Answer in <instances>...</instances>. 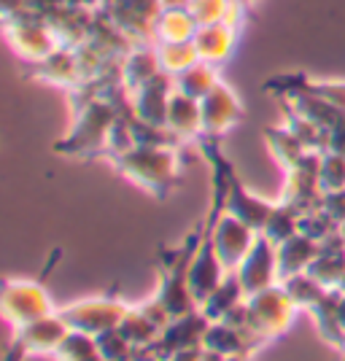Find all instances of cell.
<instances>
[{"label": "cell", "instance_id": "cell-1", "mask_svg": "<svg viewBox=\"0 0 345 361\" xmlns=\"http://www.w3.org/2000/svg\"><path fill=\"white\" fill-rule=\"evenodd\" d=\"M111 165L121 178L135 183L154 200H167L181 180V154L176 146L135 143L133 149L114 157Z\"/></svg>", "mask_w": 345, "mask_h": 361}, {"label": "cell", "instance_id": "cell-2", "mask_svg": "<svg viewBox=\"0 0 345 361\" xmlns=\"http://www.w3.org/2000/svg\"><path fill=\"white\" fill-rule=\"evenodd\" d=\"M200 238H202V221L186 235V240L181 243L178 248H173V251L162 248V254H159V262H157L159 283H157L154 297L165 305L170 318L186 316V313L197 310V302L189 288V267L195 262Z\"/></svg>", "mask_w": 345, "mask_h": 361}, {"label": "cell", "instance_id": "cell-3", "mask_svg": "<svg viewBox=\"0 0 345 361\" xmlns=\"http://www.w3.org/2000/svg\"><path fill=\"white\" fill-rule=\"evenodd\" d=\"M246 313H248V324L246 329L259 340V345L265 348L267 343L284 337L286 331L294 326L300 307L289 297L284 283L272 288H265L254 297H246Z\"/></svg>", "mask_w": 345, "mask_h": 361}, {"label": "cell", "instance_id": "cell-4", "mask_svg": "<svg viewBox=\"0 0 345 361\" xmlns=\"http://www.w3.org/2000/svg\"><path fill=\"white\" fill-rule=\"evenodd\" d=\"M127 310H130V305L114 288V291H105V294H97V297H84V300L71 302V305L60 307L57 313L62 316V321L68 324L71 331L100 337L105 331L119 329Z\"/></svg>", "mask_w": 345, "mask_h": 361}, {"label": "cell", "instance_id": "cell-5", "mask_svg": "<svg viewBox=\"0 0 345 361\" xmlns=\"http://www.w3.org/2000/svg\"><path fill=\"white\" fill-rule=\"evenodd\" d=\"M3 30H6V41L11 46V51L28 65L44 62L60 46V38H57L54 27L49 25V19L35 11L6 19Z\"/></svg>", "mask_w": 345, "mask_h": 361}, {"label": "cell", "instance_id": "cell-6", "mask_svg": "<svg viewBox=\"0 0 345 361\" xmlns=\"http://www.w3.org/2000/svg\"><path fill=\"white\" fill-rule=\"evenodd\" d=\"M0 310L14 329L57 313L44 281H30V278H6L0 294Z\"/></svg>", "mask_w": 345, "mask_h": 361}, {"label": "cell", "instance_id": "cell-7", "mask_svg": "<svg viewBox=\"0 0 345 361\" xmlns=\"http://www.w3.org/2000/svg\"><path fill=\"white\" fill-rule=\"evenodd\" d=\"M71 334L68 324L60 313H52L46 318H38L32 324L16 326L11 343L6 348V361H28L35 356H52L60 350L65 337Z\"/></svg>", "mask_w": 345, "mask_h": 361}, {"label": "cell", "instance_id": "cell-8", "mask_svg": "<svg viewBox=\"0 0 345 361\" xmlns=\"http://www.w3.org/2000/svg\"><path fill=\"white\" fill-rule=\"evenodd\" d=\"M162 8V0H103L97 14L119 27L133 44H154V22Z\"/></svg>", "mask_w": 345, "mask_h": 361}, {"label": "cell", "instance_id": "cell-9", "mask_svg": "<svg viewBox=\"0 0 345 361\" xmlns=\"http://www.w3.org/2000/svg\"><path fill=\"white\" fill-rule=\"evenodd\" d=\"M318 162H321V151H308L291 170H286V180L281 195H278V202L294 208L300 216L321 208L324 192L318 183Z\"/></svg>", "mask_w": 345, "mask_h": 361}, {"label": "cell", "instance_id": "cell-10", "mask_svg": "<svg viewBox=\"0 0 345 361\" xmlns=\"http://www.w3.org/2000/svg\"><path fill=\"white\" fill-rule=\"evenodd\" d=\"M208 326H210V321L202 316V310H200V307L192 310V313H186V316L173 318L165 329H162L159 340H157L154 345L146 348V350H138V359L165 361V359H170L173 353H181V350L202 348V337H205Z\"/></svg>", "mask_w": 345, "mask_h": 361}, {"label": "cell", "instance_id": "cell-11", "mask_svg": "<svg viewBox=\"0 0 345 361\" xmlns=\"http://www.w3.org/2000/svg\"><path fill=\"white\" fill-rule=\"evenodd\" d=\"M200 114H202V137L222 140L226 133H232L246 116L238 92L226 81H219L213 90L200 100Z\"/></svg>", "mask_w": 345, "mask_h": 361}, {"label": "cell", "instance_id": "cell-12", "mask_svg": "<svg viewBox=\"0 0 345 361\" xmlns=\"http://www.w3.org/2000/svg\"><path fill=\"white\" fill-rule=\"evenodd\" d=\"M235 275L241 281L246 297H254L265 288L278 286L281 283V278H278V245L267 240L265 235H259L251 245V251L238 264Z\"/></svg>", "mask_w": 345, "mask_h": 361}, {"label": "cell", "instance_id": "cell-13", "mask_svg": "<svg viewBox=\"0 0 345 361\" xmlns=\"http://www.w3.org/2000/svg\"><path fill=\"white\" fill-rule=\"evenodd\" d=\"M226 213H232L235 219H241L243 224H248L254 232L262 235V229L270 219L275 202L265 200V197L254 195L243 178L235 173V167L229 165V173H226V200H224Z\"/></svg>", "mask_w": 345, "mask_h": 361}, {"label": "cell", "instance_id": "cell-14", "mask_svg": "<svg viewBox=\"0 0 345 361\" xmlns=\"http://www.w3.org/2000/svg\"><path fill=\"white\" fill-rule=\"evenodd\" d=\"M256 238H259V232H254L248 224H243L241 219H235L224 208V213L216 221V229H213V243H216V254H219L226 272L238 270V264L251 251Z\"/></svg>", "mask_w": 345, "mask_h": 361}, {"label": "cell", "instance_id": "cell-15", "mask_svg": "<svg viewBox=\"0 0 345 361\" xmlns=\"http://www.w3.org/2000/svg\"><path fill=\"white\" fill-rule=\"evenodd\" d=\"M265 92H275L278 97H284L289 92H308L345 114V78H313L308 73L275 75L265 84Z\"/></svg>", "mask_w": 345, "mask_h": 361}, {"label": "cell", "instance_id": "cell-16", "mask_svg": "<svg viewBox=\"0 0 345 361\" xmlns=\"http://www.w3.org/2000/svg\"><path fill=\"white\" fill-rule=\"evenodd\" d=\"M170 94H173V78L159 73L146 87L130 92V111L133 119L154 124V127H165L167 106H170Z\"/></svg>", "mask_w": 345, "mask_h": 361}, {"label": "cell", "instance_id": "cell-17", "mask_svg": "<svg viewBox=\"0 0 345 361\" xmlns=\"http://www.w3.org/2000/svg\"><path fill=\"white\" fill-rule=\"evenodd\" d=\"M30 78L57 87V90L71 92L75 87H81V71H78V57H75L73 46H57L44 62L30 65Z\"/></svg>", "mask_w": 345, "mask_h": 361}, {"label": "cell", "instance_id": "cell-18", "mask_svg": "<svg viewBox=\"0 0 345 361\" xmlns=\"http://www.w3.org/2000/svg\"><path fill=\"white\" fill-rule=\"evenodd\" d=\"M238 38L241 30H235L226 22H216V25H200L195 35V49L202 62H210L216 68H224L232 60L235 49H238Z\"/></svg>", "mask_w": 345, "mask_h": 361}, {"label": "cell", "instance_id": "cell-19", "mask_svg": "<svg viewBox=\"0 0 345 361\" xmlns=\"http://www.w3.org/2000/svg\"><path fill=\"white\" fill-rule=\"evenodd\" d=\"M165 127L178 146H183V143H197V140L202 137L200 100H192V97H186V94H181V92L173 90L170 106H167Z\"/></svg>", "mask_w": 345, "mask_h": 361}, {"label": "cell", "instance_id": "cell-20", "mask_svg": "<svg viewBox=\"0 0 345 361\" xmlns=\"http://www.w3.org/2000/svg\"><path fill=\"white\" fill-rule=\"evenodd\" d=\"M159 73H162V65L154 44H135L119 62V78L127 92L146 87Z\"/></svg>", "mask_w": 345, "mask_h": 361}, {"label": "cell", "instance_id": "cell-21", "mask_svg": "<svg viewBox=\"0 0 345 361\" xmlns=\"http://www.w3.org/2000/svg\"><path fill=\"white\" fill-rule=\"evenodd\" d=\"M202 348L222 353V356H254L262 345L248 329L232 326L224 321H213L202 337Z\"/></svg>", "mask_w": 345, "mask_h": 361}, {"label": "cell", "instance_id": "cell-22", "mask_svg": "<svg viewBox=\"0 0 345 361\" xmlns=\"http://www.w3.org/2000/svg\"><path fill=\"white\" fill-rule=\"evenodd\" d=\"M318 251H321V243L313 240L305 232H297L289 240L278 243V278H281V283L286 278H294L300 272L310 270Z\"/></svg>", "mask_w": 345, "mask_h": 361}, {"label": "cell", "instance_id": "cell-23", "mask_svg": "<svg viewBox=\"0 0 345 361\" xmlns=\"http://www.w3.org/2000/svg\"><path fill=\"white\" fill-rule=\"evenodd\" d=\"M195 16L186 11V6H165L162 14L154 22V44H186L197 35Z\"/></svg>", "mask_w": 345, "mask_h": 361}, {"label": "cell", "instance_id": "cell-24", "mask_svg": "<svg viewBox=\"0 0 345 361\" xmlns=\"http://www.w3.org/2000/svg\"><path fill=\"white\" fill-rule=\"evenodd\" d=\"M241 302H246V291H243L241 281H238L235 272H226L224 281L210 291L208 300L200 305V310L213 324V321H222L224 316H229Z\"/></svg>", "mask_w": 345, "mask_h": 361}, {"label": "cell", "instance_id": "cell-25", "mask_svg": "<svg viewBox=\"0 0 345 361\" xmlns=\"http://www.w3.org/2000/svg\"><path fill=\"white\" fill-rule=\"evenodd\" d=\"M119 331L130 340V345L135 348V350H146V348H151L159 340L162 326H159L140 305H130L127 316H124V321L119 324Z\"/></svg>", "mask_w": 345, "mask_h": 361}, {"label": "cell", "instance_id": "cell-26", "mask_svg": "<svg viewBox=\"0 0 345 361\" xmlns=\"http://www.w3.org/2000/svg\"><path fill=\"white\" fill-rule=\"evenodd\" d=\"M219 71H222V68L200 60L197 65H192L189 71H183V73H178L173 78V90L181 92V94H186V97H192V100H202V97L222 81V73H219Z\"/></svg>", "mask_w": 345, "mask_h": 361}, {"label": "cell", "instance_id": "cell-27", "mask_svg": "<svg viewBox=\"0 0 345 361\" xmlns=\"http://www.w3.org/2000/svg\"><path fill=\"white\" fill-rule=\"evenodd\" d=\"M265 143H267V151H270V157L275 159V165L281 167L284 173L291 170L308 154V149L302 146V140H297V137L291 135L284 124L265 127Z\"/></svg>", "mask_w": 345, "mask_h": 361}, {"label": "cell", "instance_id": "cell-28", "mask_svg": "<svg viewBox=\"0 0 345 361\" xmlns=\"http://www.w3.org/2000/svg\"><path fill=\"white\" fill-rule=\"evenodd\" d=\"M313 318L315 329H318V337L327 343L334 350H343V337L345 331L340 329V321H337V291H327L321 302L315 305L313 310L308 313Z\"/></svg>", "mask_w": 345, "mask_h": 361}, {"label": "cell", "instance_id": "cell-29", "mask_svg": "<svg viewBox=\"0 0 345 361\" xmlns=\"http://www.w3.org/2000/svg\"><path fill=\"white\" fill-rule=\"evenodd\" d=\"M154 46H157V54H159L162 73L170 75V78H176L178 73L189 71L192 65L200 62L195 41H186V44H154Z\"/></svg>", "mask_w": 345, "mask_h": 361}, {"label": "cell", "instance_id": "cell-30", "mask_svg": "<svg viewBox=\"0 0 345 361\" xmlns=\"http://www.w3.org/2000/svg\"><path fill=\"white\" fill-rule=\"evenodd\" d=\"M284 288L289 291V297L294 300V305H297L300 310H305V313H310L315 305L321 302V297L329 291V288L321 286L310 272H300V275H294V278H286Z\"/></svg>", "mask_w": 345, "mask_h": 361}, {"label": "cell", "instance_id": "cell-31", "mask_svg": "<svg viewBox=\"0 0 345 361\" xmlns=\"http://www.w3.org/2000/svg\"><path fill=\"white\" fill-rule=\"evenodd\" d=\"M300 221H302V216L294 211V208H289L284 202H275V208H272L270 219H267V224L262 229V235L278 245V243L289 240L291 235L300 232Z\"/></svg>", "mask_w": 345, "mask_h": 361}, {"label": "cell", "instance_id": "cell-32", "mask_svg": "<svg viewBox=\"0 0 345 361\" xmlns=\"http://www.w3.org/2000/svg\"><path fill=\"white\" fill-rule=\"evenodd\" d=\"M57 361H105L97 345V337L92 334H81V331H71L65 337V343L60 345V350L54 353Z\"/></svg>", "mask_w": 345, "mask_h": 361}, {"label": "cell", "instance_id": "cell-33", "mask_svg": "<svg viewBox=\"0 0 345 361\" xmlns=\"http://www.w3.org/2000/svg\"><path fill=\"white\" fill-rule=\"evenodd\" d=\"M318 183H321V192H324V195L345 189V157L343 154L321 151V162H318Z\"/></svg>", "mask_w": 345, "mask_h": 361}, {"label": "cell", "instance_id": "cell-34", "mask_svg": "<svg viewBox=\"0 0 345 361\" xmlns=\"http://www.w3.org/2000/svg\"><path fill=\"white\" fill-rule=\"evenodd\" d=\"M97 345L105 361H133L138 359V350L130 345V340L119 329H111L97 337Z\"/></svg>", "mask_w": 345, "mask_h": 361}, {"label": "cell", "instance_id": "cell-35", "mask_svg": "<svg viewBox=\"0 0 345 361\" xmlns=\"http://www.w3.org/2000/svg\"><path fill=\"white\" fill-rule=\"evenodd\" d=\"M232 0H186V11L195 16L197 25H216L224 22Z\"/></svg>", "mask_w": 345, "mask_h": 361}, {"label": "cell", "instance_id": "cell-36", "mask_svg": "<svg viewBox=\"0 0 345 361\" xmlns=\"http://www.w3.org/2000/svg\"><path fill=\"white\" fill-rule=\"evenodd\" d=\"M324 151L343 154L345 157V114H340V116L324 130Z\"/></svg>", "mask_w": 345, "mask_h": 361}, {"label": "cell", "instance_id": "cell-37", "mask_svg": "<svg viewBox=\"0 0 345 361\" xmlns=\"http://www.w3.org/2000/svg\"><path fill=\"white\" fill-rule=\"evenodd\" d=\"M321 208L329 213L337 224H343V221H345V189L324 195V200H321Z\"/></svg>", "mask_w": 345, "mask_h": 361}, {"label": "cell", "instance_id": "cell-38", "mask_svg": "<svg viewBox=\"0 0 345 361\" xmlns=\"http://www.w3.org/2000/svg\"><path fill=\"white\" fill-rule=\"evenodd\" d=\"M165 361H202V348H192V350H181V353H173L170 359Z\"/></svg>", "mask_w": 345, "mask_h": 361}, {"label": "cell", "instance_id": "cell-39", "mask_svg": "<svg viewBox=\"0 0 345 361\" xmlns=\"http://www.w3.org/2000/svg\"><path fill=\"white\" fill-rule=\"evenodd\" d=\"M337 321H340V329L345 331V294L337 291Z\"/></svg>", "mask_w": 345, "mask_h": 361}, {"label": "cell", "instance_id": "cell-40", "mask_svg": "<svg viewBox=\"0 0 345 361\" xmlns=\"http://www.w3.org/2000/svg\"><path fill=\"white\" fill-rule=\"evenodd\" d=\"M232 3H241V6H246V8L251 11V8H254V3H256V0H232Z\"/></svg>", "mask_w": 345, "mask_h": 361}, {"label": "cell", "instance_id": "cell-41", "mask_svg": "<svg viewBox=\"0 0 345 361\" xmlns=\"http://www.w3.org/2000/svg\"><path fill=\"white\" fill-rule=\"evenodd\" d=\"M165 6H186V0H162Z\"/></svg>", "mask_w": 345, "mask_h": 361}, {"label": "cell", "instance_id": "cell-42", "mask_svg": "<svg viewBox=\"0 0 345 361\" xmlns=\"http://www.w3.org/2000/svg\"><path fill=\"white\" fill-rule=\"evenodd\" d=\"M224 361H251V356H226Z\"/></svg>", "mask_w": 345, "mask_h": 361}, {"label": "cell", "instance_id": "cell-43", "mask_svg": "<svg viewBox=\"0 0 345 361\" xmlns=\"http://www.w3.org/2000/svg\"><path fill=\"white\" fill-rule=\"evenodd\" d=\"M340 243H343V245H345V221H343V224H340Z\"/></svg>", "mask_w": 345, "mask_h": 361}, {"label": "cell", "instance_id": "cell-44", "mask_svg": "<svg viewBox=\"0 0 345 361\" xmlns=\"http://www.w3.org/2000/svg\"><path fill=\"white\" fill-rule=\"evenodd\" d=\"M340 353H343V356H345V337H343V350H340Z\"/></svg>", "mask_w": 345, "mask_h": 361}]
</instances>
